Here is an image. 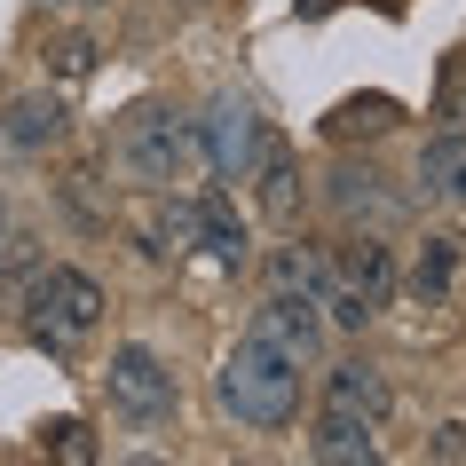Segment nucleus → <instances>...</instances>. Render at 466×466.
<instances>
[{"instance_id":"18","label":"nucleus","mask_w":466,"mask_h":466,"mask_svg":"<svg viewBox=\"0 0 466 466\" xmlns=\"http://www.w3.org/2000/svg\"><path fill=\"white\" fill-rule=\"evenodd\" d=\"M48 451H56V459H96V442H87V427H79V419L48 427Z\"/></svg>"},{"instance_id":"21","label":"nucleus","mask_w":466,"mask_h":466,"mask_svg":"<svg viewBox=\"0 0 466 466\" xmlns=\"http://www.w3.org/2000/svg\"><path fill=\"white\" fill-rule=\"evenodd\" d=\"M0 214H8V206H0Z\"/></svg>"},{"instance_id":"1","label":"nucleus","mask_w":466,"mask_h":466,"mask_svg":"<svg viewBox=\"0 0 466 466\" xmlns=\"http://www.w3.org/2000/svg\"><path fill=\"white\" fill-rule=\"evenodd\" d=\"M380 419H388V371L371 356H340L324 371V411L309 435V459L348 466V459H380Z\"/></svg>"},{"instance_id":"20","label":"nucleus","mask_w":466,"mask_h":466,"mask_svg":"<svg viewBox=\"0 0 466 466\" xmlns=\"http://www.w3.org/2000/svg\"><path fill=\"white\" fill-rule=\"evenodd\" d=\"M48 8H96V0H48Z\"/></svg>"},{"instance_id":"2","label":"nucleus","mask_w":466,"mask_h":466,"mask_svg":"<svg viewBox=\"0 0 466 466\" xmlns=\"http://www.w3.org/2000/svg\"><path fill=\"white\" fill-rule=\"evenodd\" d=\"M214 395H221V411L238 419V427L277 435V427H293V419H300V364H285L277 348H261V340L246 332V340L221 356Z\"/></svg>"},{"instance_id":"13","label":"nucleus","mask_w":466,"mask_h":466,"mask_svg":"<svg viewBox=\"0 0 466 466\" xmlns=\"http://www.w3.org/2000/svg\"><path fill=\"white\" fill-rule=\"evenodd\" d=\"M419 182L442 206H466V135H435V143L419 150Z\"/></svg>"},{"instance_id":"9","label":"nucleus","mask_w":466,"mask_h":466,"mask_svg":"<svg viewBox=\"0 0 466 466\" xmlns=\"http://www.w3.org/2000/svg\"><path fill=\"white\" fill-rule=\"evenodd\" d=\"M64 127H72L64 96L32 87V96H16L8 111H0V143H8V150H48V143H64Z\"/></svg>"},{"instance_id":"7","label":"nucleus","mask_w":466,"mask_h":466,"mask_svg":"<svg viewBox=\"0 0 466 466\" xmlns=\"http://www.w3.org/2000/svg\"><path fill=\"white\" fill-rule=\"evenodd\" d=\"M198 143H206V167L221 182H246L253 158H261V119H253L246 96H214V111L198 119Z\"/></svg>"},{"instance_id":"19","label":"nucleus","mask_w":466,"mask_h":466,"mask_svg":"<svg viewBox=\"0 0 466 466\" xmlns=\"http://www.w3.org/2000/svg\"><path fill=\"white\" fill-rule=\"evenodd\" d=\"M435 459H466V427H459V419H451V427L435 435Z\"/></svg>"},{"instance_id":"14","label":"nucleus","mask_w":466,"mask_h":466,"mask_svg":"<svg viewBox=\"0 0 466 466\" xmlns=\"http://www.w3.org/2000/svg\"><path fill=\"white\" fill-rule=\"evenodd\" d=\"M451 277H459V238H427V246H419V269H411V293L435 309V300L451 293Z\"/></svg>"},{"instance_id":"3","label":"nucleus","mask_w":466,"mask_h":466,"mask_svg":"<svg viewBox=\"0 0 466 466\" xmlns=\"http://www.w3.org/2000/svg\"><path fill=\"white\" fill-rule=\"evenodd\" d=\"M119 167L143 182V190H190V174L206 167V143H198V119L167 111V103H143L119 135Z\"/></svg>"},{"instance_id":"4","label":"nucleus","mask_w":466,"mask_h":466,"mask_svg":"<svg viewBox=\"0 0 466 466\" xmlns=\"http://www.w3.org/2000/svg\"><path fill=\"white\" fill-rule=\"evenodd\" d=\"M103 324V285L87 269H64V261H48V269H32L25 285V332L48 356H72L79 340H96Z\"/></svg>"},{"instance_id":"10","label":"nucleus","mask_w":466,"mask_h":466,"mask_svg":"<svg viewBox=\"0 0 466 466\" xmlns=\"http://www.w3.org/2000/svg\"><path fill=\"white\" fill-rule=\"evenodd\" d=\"M253 182H261V214H269V221H300V158H293L285 143H269V135H261Z\"/></svg>"},{"instance_id":"12","label":"nucleus","mask_w":466,"mask_h":466,"mask_svg":"<svg viewBox=\"0 0 466 466\" xmlns=\"http://www.w3.org/2000/svg\"><path fill=\"white\" fill-rule=\"evenodd\" d=\"M198 206H206L198 253H214V269H246V261H253V238H246V221L229 214V198H198Z\"/></svg>"},{"instance_id":"17","label":"nucleus","mask_w":466,"mask_h":466,"mask_svg":"<svg viewBox=\"0 0 466 466\" xmlns=\"http://www.w3.org/2000/svg\"><path fill=\"white\" fill-rule=\"evenodd\" d=\"M25 261H32V229L0 214V277H8V269H25Z\"/></svg>"},{"instance_id":"16","label":"nucleus","mask_w":466,"mask_h":466,"mask_svg":"<svg viewBox=\"0 0 466 466\" xmlns=\"http://www.w3.org/2000/svg\"><path fill=\"white\" fill-rule=\"evenodd\" d=\"M332 127H340V135H356V127H371V135H380V127H395V103H388V96H371V103H340V111H332Z\"/></svg>"},{"instance_id":"5","label":"nucleus","mask_w":466,"mask_h":466,"mask_svg":"<svg viewBox=\"0 0 466 466\" xmlns=\"http://www.w3.org/2000/svg\"><path fill=\"white\" fill-rule=\"evenodd\" d=\"M388 293H395V253L380 246V238H356V246L332 261V285H324V317L340 324V332H364L380 309H388Z\"/></svg>"},{"instance_id":"8","label":"nucleus","mask_w":466,"mask_h":466,"mask_svg":"<svg viewBox=\"0 0 466 466\" xmlns=\"http://www.w3.org/2000/svg\"><path fill=\"white\" fill-rule=\"evenodd\" d=\"M246 332H253L261 348H277L285 364H300V371L324 356V317H317V300H293V293H269L261 309H253Z\"/></svg>"},{"instance_id":"6","label":"nucleus","mask_w":466,"mask_h":466,"mask_svg":"<svg viewBox=\"0 0 466 466\" xmlns=\"http://www.w3.org/2000/svg\"><path fill=\"white\" fill-rule=\"evenodd\" d=\"M103 388H111V411L135 419V427H167L174 403H182V388H174L167 356H158V348H143V340L111 348V371H103Z\"/></svg>"},{"instance_id":"15","label":"nucleus","mask_w":466,"mask_h":466,"mask_svg":"<svg viewBox=\"0 0 466 466\" xmlns=\"http://www.w3.org/2000/svg\"><path fill=\"white\" fill-rule=\"evenodd\" d=\"M96 40H87V32H64V40H56V48H48V72L56 79H87V72H96Z\"/></svg>"},{"instance_id":"11","label":"nucleus","mask_w":466,"mask_h":466,"mask_svg":"<svg viewBox=\"0 0 466 466\" xmlns=\"http://www.w3.org/2000/svg\"><path fill=\"white\" fill-rule=\"evenodd\" d=\"M332 285V261L317 246H277L269 253V293H293V300H324Z\"/></svg>"}]
</instances>
